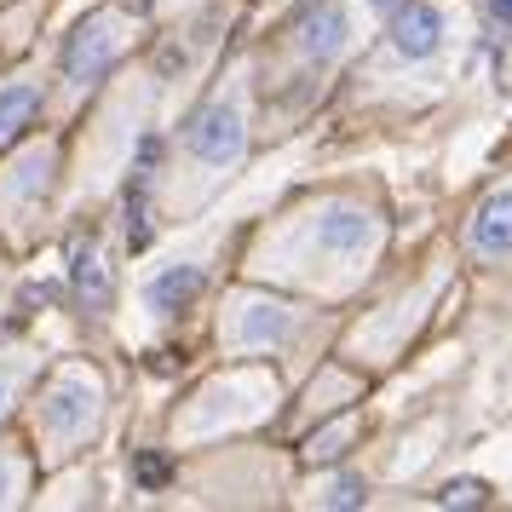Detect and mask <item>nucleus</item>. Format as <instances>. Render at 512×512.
I'll use <instances>...</instances> for the list:
<instances>
[{
    "label": "nucleus",
    "instance_id": "f257e3e1",
    "mask_svg": "<svg viewBox=\"0 0 512 512\" xmlns=\"http://www.w3.org/2000/svg\"><path fill=\"white\" fill-rule=\"evenodd\" d=\"M185 144L202 167H231L242 156V144H248V121H242V110H236L231 98H219L208 110H196Z\"/></svg>",
    "mask_w": 512,
    "mask_h": 512
},
{
    "label": "nucleus",
    "instance_id": "f03ea898",
    "mask_svg": "<svg viewBox=\"0 0 512 512\" xmlns=\"http://www.w3.org/2000/svg\"><path fill=\"white\" fill-rule=\"evenodd\" d=\"M121 52V18L116 12H98V18H87V24L70 35V47H64V75H70L75 87H87V81H98V75L116 64Z\"/></svg>",
    "mask_w": 512,
    "mask_h": 512
},
{
    "label": "nucleus",
    "instance_id": "7ed1b4c3",
    "mask_svg": "<svg viewBox=\"0 0 512 512\" xmlns=\"http://www.w3.org/2000/svg\"><path fill=\"white\" fill-rule=\"evenodd\" d=\"M438 47H443V12L426 6V0H403L392 12V52L409 58V64H420V58H432Z\"/></svg>",
    "mask_w": 512,
    "mask_h": 512
},
{
    "label": "nucleus",
    "instance_id": "20e7f679",
    "mask_svg": "<svg viewBox=\"0 0 512 512\" xmlns=\"http://www.w3.org/2000/svg\"><path fill=\"white\" fill-rule=\"evenodd\" d=\"M294 328V311L277 300H236V317H231V346H277L282 334Z\"/></svg>",
    "mask_w": 512,
    "mask_h": 512
},
{
    "label": "nucleus",
    "instance_id": "39448f33",
    "mask_svg": "<svg viewBox=\"0 0 512 512\" xmlns=\"http://www.w3.org/2000/svg\"><path fill=\"white\" fill-rule=\"evenodd\" d=\"M351 47V12L340 6V0H328V6H317L311 18L300 24V52L305 58H317V64H334L340 52Z\"/></svg>",
    "mask_w": 512,
    "mask_h": 512
},
{
    "label": "nucleus",
    "instance_id": "423d86ee",
    "mask_svg": "<svg viewBox=\"0 0 512 512\" xmlns=\"http://www.w3.org/2000/svg\"><path fill=\"white\" fill-rule=\"evenodd\" d=\"M93 386L87 380H58L47 397V432H58V438H75V432H87V420H93Z\"/></svg>",
    "mask_w": 512,
    "mask_h": 512
},
{
    "label": "nucleus",
    "instance_id": "0eeeda50",
    "mask_svg": "<svg viewBox=\"0 0 512 512\" xmlns=\"http://www.w3.org/2000/svg\"><path fill=\"white\" fill-rule=\"evenodd\" d=\"M202 282H208L202 277V265H167L162 277L144 288V305H150L156 317H179V311L202 294Z\"/></svg>",
    "mask_w": 512,
    "mask_h": 512
},
{
    "label": "nucleus",
    "instance_id": "6e6552de",
    "mask_svg": "<svg viewBox=\"0 0 512 512\" xmlns=\"http://www.w3.org/2000/svg\"><path fill=\"white\" fill-rule=\"evenodd\" d=\"M466 242H472L478 254H507V248H512V190H495L484 208L472 213Z\"/></svg>",
    "mask_w": 512,
    "mask_h": 512
},
{
    "label": "nucleus",
    "instance_id": "1a4fd4ad",
    "mask_svg": "<svg viewBox=\"0 0 512 512\" xmlns=\"http://www.w3.org/2000/svg\"><path fill=\"white\" fill-rule=\"evenodd\" d=\"M369 242H374V219L369 213H357V208L328 213V225H323V248L328 254H363Z\"/></svg>",
    "mask_w": 512,
    "mask_h": 512
},
{
    "label": "nucleus",
    "instance_id": "9d476101",
    "mask_svg": "<svg viewBox=\"0 0 512 512\" xmlns=\"http://www.w3.org/2000/svg\"><path fill=\"white\" fill-rule=\"evenodd\" d=\"M70 277H75V288H81V300H87V305H104V300H110V271H104V259H98L93 242H75Z\"/></svg>",
    "mask_w": 512,
    "mask_h": 512
},
{
    "label": "nucleus",
    "instance_id": "9b49d317",
    "mask_svg": "<svg viewBox=\"0 0 512 512\" xmlns=\"http://www.w3.org/2000/svg\"><path fill=\"white\" fill-rule=\"evenodd\" d=\"M35 110H41V87H35V81H12V87L0 93V139H12Z\"/></svg>",
    "mask_w": 512,
    "mask_h": 512
},
{
    "label": "nucleus",
    "instance_id": "f8f14e48",
    "mask_svg": "<svg viewBox=\"0 0 512 512\" xmlns=\"http://www.w3.org/2000/svg\"><path fill=\"white\" fill-rule=\"evenodd\" d=\"M351 426H357V420H346V426H328V432H317V438H311V449H305V461H334V455H340V443L351 438Z\"/></svg>",
    "mask_w": 512,
    "mask_h": 512
},
{
    "label": "nucleus",
    "instance_id": "ddd939ff",
    "mask_svg": "<svg viewBox=\"0 0 512 512\" xmlns=\"http://www.w3.org/2000/svg\"><path fill=\"white\" fill-rule=\"evenodd\" d=\"M438 501H443V507H484V501H489V489L478 484V478H455V484L443 489Z\"/></svg>",
    "mask_w": 512,
    "mask_h": 512
},
{
    "label": "nucleus",
    "instance_id": "4468645a",
    "mask_svg": "<svg viewBox=\"0 0 512 512\" xmlns=\"http://www.w3.org/2000/svg\"><path fill=\"white\" fill-rule=\"evenodd\" d=\"M133 472H139V484H144V489H162L167 478H173V461H167V455H156V449H144Z\"/></svg>",
    "mask_w": 512,
    "mask_h": 512
},
{
    "label": "nucleus",
    "instance_id": "2eb2a0df",
    "mask_svg": "<svg viewBox=\"0 0 512 512\" xmlns=\"http://www.w3.org/2000/svg\"><path fill=\"white\" fill-rule=\"evenodd\" d=\"M357 501H363V484L357 478H334L323 489V507H357Z\"/></svg>",
    "mask_w": 512,
    "mask_h": 512
},
{
    "label": "nucleus",
    "instance_id": "dca6fc26",
    "mask_svg": "<svg viewBox=\"0 0 512 512\" xmlns=\"http://www.w3.org/2000/svg\"><path fill=\"white\" fill-rule=\"evenodd\" d=\"M0 501H12V472L0 466Z\"/></svg>",
    "mask_w": 512,
    "mask_h": 512
},
{
    "label": "nucleus",
    "instance_id": "f3484780",
    "mask_svg": "<svg viewBox=\"0 0 512 512\" xmlns=\"http://www.w3.org/2000/svg\"><path fill=\"white\" fill-rule=\"evenodd\" d=\"M489 12H495V18H512V0H489Z\"/></svg>",
    "mask_w": 512,
    "mask_h": 512
},
{
    "label": "nucleus",
    "instance_id": "a211bd4d",
    "mask_svg": "<svg viewBox=\"0 0 512 512\" xmlns=\"http://www.w3.org/2000/svg\"><path fill=\"white\" fill-rule=\"evenodd\" d=\"M374 6H380V12H397V6H403V0H374Z\"/></svg>",
    "mask_w": 512,
    "mask_h": 512
},
{
    "label": "nucleus",
    "instance_id": "6ab92c4d",
    "mask_svg": "<svg viewBox=\"0 0 512 512\" xmlns=\"http://www.w3.org/2000/svg\"><path fill=\"white\" fill-rule=\"evenodd\" d=\"M0 403H6V392H0Z\"/></svg>",
    "mask_w": 512,
    "mask_h": 512
}]
</instances>
